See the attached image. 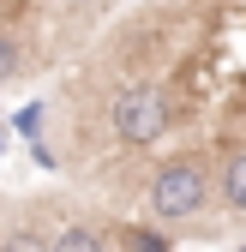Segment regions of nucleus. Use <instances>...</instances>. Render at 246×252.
I'll return each mask as SVG.
<instances>
[{
  "instance_id": "obj_5",
  "label": "nucleus",
  "mask_w": 246,
  "mask_h": 252,
  "mask_svg": "<svg viewBox=\"0 0 246 252\" xmlns=\"http://www.w3.org/2000/svg\"><path fill=\"white\" fill-rule=\"evenodd\" d=\"M126 246H132V252H168V240H162V234H150V228H132Z\"/></svg>"
},
{
  "instance_id": "obj_2",
  "label": "nucleus",
  "mask_w": 246,
  "mask_h": 252,
  "mask_svg": "<svg viewBox=\"0 0 246 252\" xmlns=\"http://www.w3.org/2000/svg\"><path fill=\"white\" fill-rule=\"evenodd\" d=\"M210 198V180L198 162H168L156 168V180H150V210L168 216V222H186V216H198Z\"/></svg>"
},
{
  "instance_id": "obj_1",
  "label": "nucleus",
  "mask_w": 246,
  "mask_h": 252,
  "mask_svg": "<svg viewBox=\"0 0 246 252\" xmlns=\"http://www.w3.org/2000/svg\"><path fill=\"white\" fill-rule=\"evenodd\" d=\"M162 126H168V108H162V90L156 84H126L114 96V138L120 144L144 150V144L162 138Z\"/></svg>"
},
{
  "instance_id": "obj_8",
  "label": "nucleus",
  "mask_w": 246,
  "mask_h": 252,
  "mask_svg": "<svg viewBox=\"0 0 246 252\" xmlns=\"http://www.w3.org/2000/svg\"><path fill=\"white\" fill-rule=\"evenodd\" d=\"M72 6H84V0H72Z\"/></svg>"
},
{
  "instance_id": "obj_6",
  "label": "nucleus",
  "mask_w": 246,
  "mask_h": 252,
  "mask_svg": "<svg viewBox=\"0 0 246 252\" xmlns=\"http://www.w3.org/2000/svg\"><path fill=\"white\" fill-rule=\"evenodd\" d=\"M0 252H54V246H42L36 234H6V240H0Z\"/></svg>"
},
{
  "instance_id": "obj_4",
  "label": "nucleus",
  "mask_w": 246,
  "mask_h": 252,
  "mask_svg": "<svg viewBox=\"0 0 246 252\" xmlns=\"http://www.w3.org/2000/svg\"><path fill=\"white\" fill-rule=\"evenodd\" d=\"M54 252H108V246H102L96 228H84V222H78V228H66V234L54 240Z\"/></svg>"
},
{
  "instance_id": "obj_7",
  "label": "nucleus",
  "mask_w": 246,
  "mask_h": 252,
  "mask_svg": "<svg viewBox=\"0 0 246 252\" xmlns=\"http://www.w3.org/2000/svg\"><path fill=\"white\" fill-rule=\"evenodd\" d=\"M12 72H18V42L0 36V78H12Z\"/></svg>"
},
{
  "instance_id": "obj_3",
  "label": "nucleus",
  "mask_w": 246,
  "mask_h": 252,
  "mask_svg": "<svg viewBox=\"0 0 246 252\" xmlns=\"http://www.w3.org/2000/svg\"><path fill=\"white\" fill-rule=\"evenodd\" d=\"M222 198H228L234 210H246V150L228 156V168H222Z\"/></svg>"
}]
</instances>
